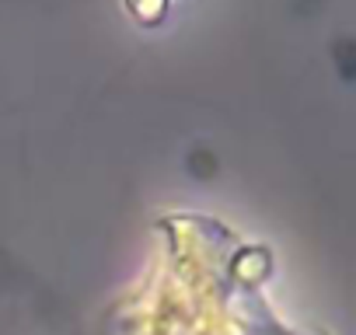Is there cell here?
<instances>
[{
    "instance_id": "cell-1",
    "label": "cell",
    "mask_w": 356,
    "mask_h": 335,
    "mask_svg": "<svg viewBox=\"0 0 356 335\" xmlns=\"http://www.w3.org/2000/svg\"><path fill=\"white\" fill-rule=\"evenodd\" d=\"M129 8H136L143 18H154L161 11V0H129Z\"/></svg>"
}]
</instances>
